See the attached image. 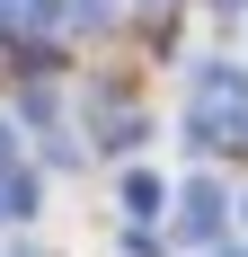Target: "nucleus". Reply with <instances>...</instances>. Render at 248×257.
I'll return each mask as SVG.
<instances>
[{
	"label": "nucleus",
	"instance_id": "1",
	"mask_svg": "<svg viewBox=\"0 0 248 257\" xmlns=\"http://www.w3.org/2000/svg\"><path fill=\"white\" fill-rule=\"evenodd\" d=\"M177 204H186V239H213V231H222V186H213V178H186Z\"/></svg>",
	"mask_w": 248,
	"mask_h": 257
},
{
	"label": "nucleus",
	"instance_id": "2",
	"mask_svg": "<svg viewBox=\"0 0 248 257\" xmlns=\"http://www.w3.org/2000/svg\"><path fill=\"white\" fill-rule=\"evenodd\" d=\"M124 213H160V178H151V169L124 178Z\"/></svg>",
	"mask_w": 248,
	"mask_h": 257
},
{
	"label": "nucleus",
	"instance_id": "3",
	"mask_svg": "<svg viewBox=\"0 0 248 257\" xmlns=\"http://www.w3.org/2000/svg\"><path fill=\"white\" fill-rule=\"evenodd\" d=\"M239 222H248V195H239Z\"/></svg>",
	"mask_w": 248,
	"mask_h": 257
}]
</instances>
